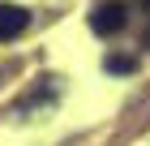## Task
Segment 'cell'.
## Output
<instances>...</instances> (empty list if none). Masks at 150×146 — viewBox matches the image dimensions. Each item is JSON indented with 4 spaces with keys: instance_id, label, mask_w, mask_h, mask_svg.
Instances as JSON below:
<instances>
[{
    "instance_id": "obj_1",
    "label": "cell",
    "mask_w": 150,
    "mask_h": 146,
    "mask_svg": "<svg viewBox=\"0 0 150 146\" xmlns=\"http://www.w3.org/2000/svg\"><path fill=\"white\" fill-rule=\"evenodd\" d=\"M125 22H129V4H120V0H103L90 13V30L94 34H120Z\"/></svg>"
},
{
    "instance_id": "obj_2",
    "label": "cell",
    "mask_w": 150,
    "mask_h": 146,
    "mask_svg": "<svg viewBox=\"0 0 150 146\" xmlns=\"http://www.w3.org/2000/svg\"><path fill=\"white\" fill-rule=\"evenodd\" d=\"M26 26H30V13H26L22 4H9V0H0V43L17 39Z\"/></svg>"
},
{
    "instance_id": "obj_3",
    "label": "cell",
    "mask_w": 150,
    "mask_h": 146,
    "mask_svg": "<svg viewBox=\"0 0 150 146\" xmlns=\"http://www.w3.org/2000/svg\"><path fill=\"white\" fill-rule=\"evenodd\" d=\"M107 69L112 73H133V56H107Z\"/></svg>"
},
{
    "instance_id": "obj_4",
    "label": "cell",
    "mask_w": 150,
    "mask_h": 146,
    "mask_svg": "<svg viewBox=\"0 0 150 146\" xmlns=\"http://www.w3.org/2000/svg\"><path fill=\"white\" fill-rule=\"evenodd\" d=\"M142 43H146V47H150V30H146V39H142Z\"/></svg>"
}]
</instances>
